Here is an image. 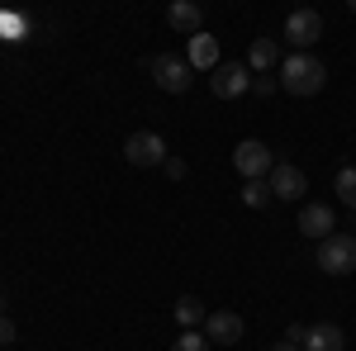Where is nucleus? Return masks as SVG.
Instances as JSON below:
<instances>
[{
    "instance_id": "obj_1",
    "label": "nucleus",
    "mask_w": 356,
    "mask_h": 351,
    "mask_svg": "<svg viewBox=\"0 0 356 351\" xmlns=\"http://www.w3.org/2000/svg\"><path fill=\"white\" fill-rule=\"evenodd\" d=\"M323 81H328V72L314 53H290L280 62V90H290V95H318Z\"/></svg>"
},
{
    "instance_id": "obj_2",
    "label": "nucleus",
    "mask_w": 356,
    "mask_h": 351,
    "mask_svg": "<svg viewBox=\"0 0 356 351\" xmlns=\"http://www.w3.org/2000/svg\"><path fill=\"white\" fill-rule=\"evenodd\" d=\"M314 266L323 270V275H352L356 270V233H332L318 243L314 252Z\"/></svg>"
},
{
    "instance_id": "obj_3",
    "label": "nucleus",
    "mask_w": 356,
    "mask_h": 351,
    "mask_svg": "<svg viewBox=\"0 0 356 351\" xmlns=\"http://www.w3.org/2000/svg\"><path fill=\"white\" fill-rule=\"evenodd\" d=\"M233 166H238L243 181H266V176L275 171V152L261 142V138H243V142L233 147Z\"/></svg>"
},
{
    "instance_id": "obj_4",
    "label": "nucleus",
    "mask_w": 356,
    "mask_h": 351,
    "mask_svg": "<svg viewBox=\"0 0 356 351\" xmlns=\"http://www.w3.org/2000/svg\"><path fill=\"white\" fill-rule=\"evenodd\" d=\"M152 81L162 85L166 95H186V90H191V81H195V67L186 62V57L162 53V57H152Z\"/></svg>"
},
{
    "instance_id": "obj_5",
    "label": "nucleus",
    "mask_w": 356,
    "mask_h": 351,
    "mask_svg": "<svg viewBox=\"0 0 356 351\" xmlns=\"http://www.w3.org/2000/svg\"><path fill=\"white\" fill-rule=\"evenodd\" d=\"M209 90L219 95V100H238L252 90V72H247L243 62H219L214 72H209Z\"/></svg>"
},
{
    "instance_id": "obj_6",
    "label": "nucleus",
    "mask_w": 356,
    "mask_h": 351,
    "mask_svg": "<svg viewBox=\"0 0 356 351\" xmlns=\"http://www.w3.org/2000/svg\"><path fill=\"white\" fill-rule=\"evenodd\" d=\"M323 38V15L318 10H295L285 19V43H295V53H309Z\"/></svg>"
},
{
    "instance_id": "obj_7",
    "label": "nucleus",
    "mask_w": 356,
    "mask_h": 351,
    "mask_svg": "<svg viewBox=\"0 0 356 351\" xmlns=\"http://www.w3.org/2000/svg\"><path fill=\"white\" fill-rule=\"evenodd\" d=\"M124 157H129V166H166V142L152 129H143V133H129Z\"/></svg>"
},
{
    "instance_id": "obj_8",
    "label": "nucleus",
    "mask_w": 356,
    "mask_h": 351,
    "mask_svg": "<svg viewBox=\"0 0 356 351\" xmlns=\"http://www.w3.org/2000/svg\"><path fill=\"white\" fill-rule=\"evenodd\" d=\"M243 313H233V309H214L209 318H204V337L209 342H219V347H238L243 342Z\"/></svg>"
},
{
    "instance_id": "obj_9",
    "label": "nucleus",
    "mask_w": 356,
    "mask_h": 351,
    "mask_svg": "<svg viewBox=\"0 0 356 351\" xmlns=\"http://www.w3.org/2000/svg\"><path fill=\"white\" fill-rule=\"evenodd\" d=\"M266 186H271L275 199H304V190H309V176H304L300 166H290V162H275V171L266 176Z\"/></svg>"
},
{
    "instance_id": "obj_10",
    "label": "nucleus",
    "mask_w": 356,
    "mask_h": 351,
    "mask_svg": "<svg viewBox=\"0 0 356 351\" xmlns=\"http://www.w3.org/2000/svg\"><path fill=\"white\" fill-rule=\"evenodd\" d=\"M300 233H304V238H314V243L332 238V233H337L332 209H328V204H304V209H300Z\"/></svg>"
},
{
    "instance_id": "obj_11",
    "label": "nucleus",
    "mask_w": 356,
    "mask_h": 351,
    "mask_svg": "<svg viewBox=\"0 0 356 351\" xmlns=\"http://www.w3.org/2000/svg\"><path fill=\"white\" fill-rule=\"evenodd\" d=\"M186 62H191L195 72H214L219 67V38L214 33H191V48H186Z\"/></svg>"
},
{
    "instance_id": "obj_12",
    "label": "nucleus",
    "mask_w": 356,
    "mask_h": 351,
    "mask_svg": "<svg viewBox=\"0 0 356 351\" xmlns=\"http://www.w3.org/2000/svg\"><path fill=\"white\" fill-rule=\"evenodd\" d=\"M166 24L181 28V33L191 38V33H200V28H204V10H200L195 0H171V5H166Z\"/></svg>"
},
{
    "instance_id": "obj_13",
    "label": "nucleus",
    "mask_w": 356,
    "mask_h": 351,
    "mask_svg": "<svg viewBox=\"0 0 356 351\" xmlns=\"http://www.w3.org/2000/svg\"><path fill=\"white\" fill-rule=\"evenodd\" d=\"M304 351H347V332L337 323H314L304 337Z\"/></svg>"
},
{
    "instance_id": "obj_14",
    "label": "nucleus",
    "mask_w": 356,
    "mask_h": 351,
    "mask_svg": "<svg viewBox=\"0 0 356 351\" xmlns=\"http://www.w3.org/2000/svg\"><path fill=\"white\" fill-rule=\"evenodd\" d=\"M275 62H280V43L275 38H252V48H247V72H271Z\"/></svg>"
},
{
    "instance_id": "obj_15",
    "label": "nucleus",
    "mask_w": 356,
    "mask_h": 351,
    "mask_svg": "<svg viewBox=\"0 0 356 351\" xmlns=\"http://www.w3.org/2000/svg\"><path fill=\"white\" fill-rule=\"evenodd\" d=\"M204 318H209V313H204V299H195V295H181V299H176V323L186 327V332H191V327H200Z\"/></svg>"
},
{
    "instance_id": "obj_16",
    "label": "nucleus",
    "mask_w": 356,
    "mask_h": 351,
    "mask_svg": "<svg viewBox=\"0 0 356 351\" xmlns=\"http://www.w3.org/2000/svg\"><path fill=\"white\" fill-rule=\"evenodd\" d=\"M332 190H337V199L356 214V166H342V171H337V181H332Z\"/></svg>"
},
{
    "instance_id": "obj_17",
    "label": "nucleus",
    "mask_w": 356,
    "mask_h": 351,
    "mask_svg": "<svg viewBox=\"0 0 356 351\" xmlns=\"http://www.w3.org/2000/svg\"><path fill=\"white\" fill-rule=\"evenodd\" d=\"M271 199H275V195H271L266 181H247V186H243V204H247V209H266Z\"/></svg>"
},
{
    "instance_id": "obj_18",
    "label": "nucleus",
    "mask_w": 356,
    "mask_h": 351,
    "mask_svg": "<svg viewBox=\"0 0 356 351\" xmlns=\"http://www.w3.org/2000/svg\"><path fill=\"white\" fill-rule=\"evenodd\" d=\"M209 347H214V342H209V337H204L200 327H191V332H181V337L171 342V351H209Z\"/></svg>"
},
{
    "instance_id": "obj_19",
    "label": "nucleus",
    "mask_w": 356,
    "mask_h": 351,
    "mask_svg": "<svg viewBox=\"0 0 356 351\" xmlns=\"http://www.w3.org/2000/svg\"><path fill=\"white\" fill-rule=\"evenodd\" d=\"M15 342H19V327L10 313H0V347H15Z\"/></svg>"
},
{
    "instance_id": "obj_20",
    "label": "nucleus",
    "mask_w": 356,
    "mask_h": 351,
    "mask_svg": "<svg viewBox=\"0 0 356 351\" xmlns=\"http://www.w3.org/2000/svg\"><path fill=\"white\" fill-rule=\"evenodd\" d=\"M275 76H252V90H257V95H275Z\"/></svg>"
},
{
    "instance_id": "obj_21",
    "label": "nucleus",
    "mask_w": 356,
    "mask_h": 351,
    "mask_svg": "<svg viewBox=\"0 0 356 351\" xmlns=\"http://www.w3.org/2000/svg\"><path fill=\"white\" fill-rule=\"evenodd\" d=\"M304 337H309V327H304V323H290V327H285V342H295V347H304Z\"/></svg>"
},
{
    "instance_id": "obj_22",
    "label": "nucleus",
    "mask_w": 356,
    "mask_h": 351,
    "mask_svg": "<svg viewBox=\"0 0 356 351\" xmlns=\"http://www.w3.org/2000/svg\"><path fill=\"white\" fill-rule=\"evenodd\" d=\"M166 176L181 181V176H186V162H181V157H166Z\"/></svg>"
},
{
    "instance_id": "obj_23",
    "label": "nucleus",
    "mask_w": 356,
    "mask_h": 351,
    "mask_svg": "<svg viewBox=\"0 0 356 351\" xmlns=\"http://www.w3.org/2000/svg\"><path fill=\"white\" fill-rule=\"evenodd\" d=\"M271 351H304V347H295V342H280V347H271Z\"/></svg>"
},
{
    "instance_id": "obj_24",
    "label": "nucleus",
    "mask_w": 356,
    "mask_h": 351,
    "mask_svg": "<svg viewBox=\"0 0 356 351\" xmlns=\"http://www.w3.org/2000/svg\"><path fill=\"white\" fill-rule=\"evenodd\" d=\"M0 313H5V285H0Z\"/></svg>"
},
{
    "instance_id": "obj_25",
    "label": "nucleus",
    "mask_w": 356,
    "mask_h": 351,
    "mask_svg": "<svg viewBox=\"0 0 356 351\" xmlns=\"http://www.w3.org/2000/svg\"><path fill=\"white\" fill-rule=\"evenodd\" d=\"M352 228H356V214H352Z\"/></svg>"
}]
</instances>
